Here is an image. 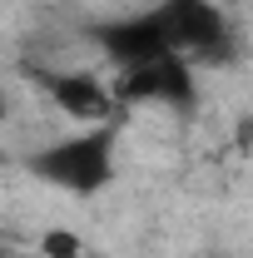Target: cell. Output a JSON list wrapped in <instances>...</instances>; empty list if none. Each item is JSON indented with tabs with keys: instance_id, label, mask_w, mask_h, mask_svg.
Masks as SVG:
<instances>
[{
	"instance_id": "7a4b0ae2",
	"label": "cell",
	"mask_w": 253,
	"mask_h": 258,
	"mask_svg": "<svg viewBox=\"0 0 253 258\" xmlns=\"http://www.w3.org/2000/svg\"><path fill=\"white\" fill-rule=\"evenodd\" d=\"M159 25L169 35V50L199 64H223L233 60V20L223 0H159Z\"/></svg>"
},
{
	"instance_id": "277c9868",
	"label": "cell",
	"mask_w": 253,
	"mask_h": 258,
	"mask_svg": "<svg viewBox=\"0 0 253 258\" xmlns=\"http://www.w3.org/2000/svg\"><path fill=\"white\" fill-rule=\"evenodd\" d=\"M90 45L114 64V75H119V70H134V64H149V60H159V55H174L154 5H149V10H129V15L95 20V25H90Z\"/></svg>"
},
{
	"instance_id": "3957f363",
	"label": "cell",
	"mask_w": 253,
	"mask_h": 258,
	"mask_svg": "<svg viewBox=\"0 0 253 258\" xmlns=\"http://www.w3.org/2000/svg\"><path fill=\"white\" fill-rule=\"evenodd\" d=\"M35 90L60 109L70 124H104V119H124V104L114 95V80H104L85 64H25Z\"/></svg>"
},
{
	"instance_id": "ba28073f",
	"label": "cell",
	"mask_w": 253,
	"mask_h": 258,
	"mask_svg": "<svg viewBox=\"0 0 253 258\" xmlns=\"http://www.w3.org/2000/svg\"><path fill=\"white\" fill-rule=\"evenodd\" d=\"M214 258H228V253H214Z\"/></svg>"
},
{
	"instance_id": "5b68a950",
	"label": "cell",
	"mask_w": 253,
	"mask_h": 258,
	"mask_svg": "<svg viewBox=\"0 0 253 258\" xmlns=\"http://www.w3.org/2000/svg\"><path fill=\"white\" fill-rule=\"evenodd\" d=\"M194 70L184 55H159L149 64H134L114 75V95L124 109L159 104V109H194Z\"/></svg>"
},
{
	"instance_id": "52a82bcc",
	"label": "cell",
	"mask_w": 253,
	"mask_h": 258,
	"mask_svg": "<svg viewBox=\"0 0 253 258\" xmlns=\"http://www.w3.org/2000/svg\"><path fill=\"white\" fill-rule=\"evenodd\" d=\"M5 119H10V95H5V85H0V129H5Z\"/></svg>"
},
{
	"instance_id": "8992f818",
	"label": "cell",
	"mask_w": 253,
	"mask_h": 258,
	"mask_svg": "<svg viewBox=\"0 0 253 258\" xmlns=\"http://www.w3.org/2000/svg\"><path fill=\"white\" fill-rule=\"evenodd\" d=\"M40 253L45 258H85L80 253V238H75L70 228H50V233L40 238Z\"/></svg>"
},
{
	"instance_id": "6da1fadb",
	"label": "cell",
	"mask_w": 253,
	"mask_h": 258,
	"mask_svg": "<svg viewBox=\"0 0 253 258\" xmlns=\"http://www.w3.org/2000/svg\"><path fill=\"white\" fill-rule=\"evenodd\" d=\"M119 129H124V119L75 124L55 139H45V144H35L25 154V169L40 184L70 194V199H95L119 174Z\"/></svg>"
}]
</instances>
